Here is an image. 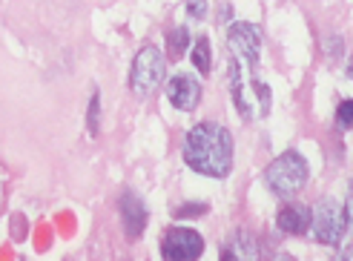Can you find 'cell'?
Returning a JSON list of instances; mask_svg holds the SVG:
<instances>
[{
	"label": "cell",
	"instance_id": "cell-1",
	"mask_svg": "<svg viewBox=\"0 0 353 261\" xmlns=\"http://www.w3.org/2000/svg\"><path fill=\"white\" fill-rule=\"evenodd\" d=\"M184 161L210 178H224L233 169V135L216 121H201L187 132Z\"/></svg>",
	"mask_w": 353,
	"mask_h": 261
},
{
	"label": "cell",
	"instance_id": "cell-2",
	"mask_svg": "<svg viewBox=\"0 0 353 261\" xmlns=\"http://www.w3.org/2000/svg\"><path fill=\"white\" fill-rule=\"evenodd\" d=\"M227 75H230V92L236 101V109L244 121H261L268 118L270 103H273V92L268 83H261L253 75L241 72V61H230L227 63Z\"/></svg>",
	"mask_w": 353,
	"mask_h": 261
},
{
	"label": "cell",
	"instance_id": "cell-3",
	"mask_svg": "<svg viewBox=\"0 0 353 261\" xmlns=\"http://www.w3.org/2000/svg\"><path fill=\"white\" fill-rule=\"evenodd\" d=\"M307 181V161L299 152H281L276 161H270V167L264 169V184H268L276 196L288 198L293 193L305 187Z\"/></svg>",
	"mask_w": 353,
	"mask_h": 261
},
{
	"label": "cell",
	"instance_id": "cell-4",
	"mask_svg": "<svg viewBox=\"0 0 353 261\" xmlns=\"http://www.w3.org/2000/svg\"><path fill=\"white\" fill-rule=\"evenodd\" d=\"M310 233L319 244H339L347 233V210L336 198H322L316 210H310Z\"/></svg>",
	"mask_w": 353,
	"mask_h": 261
},
{
	"label": "cell",
	"instance_id": "cell-5",
	"mask_svg": "<svg viewBox=\"0 0 353 261\" xmlns=\"http://www.w3.org/2000/svg\"><path fill=\"white\" fill-rule=\"evenodd\" d=\"M167 75V61L161 55V49L155 46H144L135 55L132 69H130V86L138 98H150L158 86H161Z\"/></svg>",
	"mask_w": 353,
	"mask_h": 261
},
{
	"label": "cell",
	"instance_id": "cell-6",
	"mask_svg": "<svg viewBox=\"0 0 353 261\" xmlns=\"http://www.w3.org/2000/svg\"><path fill=\"white\" fill-rule=\"evenodd\" d=\"M261 43H264V38H261V29L256 23H233L230 32H227V46H230L233 58L244 61L250 69L259 63Z\"/></svg>",
	"mask_w": 353,
	"mask_h": 261
},
{
	"label": "cell",
	"instance_id": "cell-7",
	"mask_svg": "<svg viewBox=\"0 0 353 261\" xmlns=\"http://www.w3.org/2000/svg\"><path fill=\"white\" fill-rule=\"evenodd\" d=\"M164 258L170 261H190V258H199L204 253V238L196 230H187V227H175L164 236V244H161Z\"/></svg>",
	"mask_w": 353,
	"mask_h": 261
},
{
	"label": "cell",
	"instance_id": "cell-8",
	"mask_svg": "<svg viewBox=\"0 0 353 261\" xmlns=\"http://www.w3.org/2000/svg\"><path fill=\"white\" fill-rule=\"evenodd\" d=\"M167 98L172 101V107H179L184 112H192L199 107V101H201V83L192 78V75H172L170 83H167Z\"/></svg>",
	"mask_w": 353,
	"mask_h": 261
},
{
	"label": "cell",
	"instance_id": "cell-9",
	"mask_svg": "<svg viewBox=\"0 0 353 261\" xmlns=\"http://www.w3.org/2000/svg\"><path fill=\"white\" fill-rule=\"evenodd\" d=\"M121 221H123V233L130 238H138L147 227V207L141 201L138 193H123L121 196Z\"/></svg>",
	"mask_w": 353,
	"mask_h": 261
},
{
	"label": "cell",
	"instance_id": "cell-10",
	"mask_svg": "<svg viewBox=\"0 0 353 261\" xmlns=\"http://www.w3.org/2000/svg\"><path fill=\"white\" fill-rule=\"evenodd\" d=\"M276 224H279V230L288 233V236H305L310 230V210L299 201L285 204L276 216Z\"/></svg>",
	"mask_w": 353,
	"mask_h": 261
},
{
	"label": "cell",
	"instance_id": "cell-11",
	"mask_svg": "<svg viewBox=\"0 0 353 261\" xmlns=\"http://www.w3.org/2000/svg\"><path fill=\"white\" fill-rule=\"evenodd\" d=\"M259 255V244L250 233H236L230 238V244L221 247V258H256Z\"/></svg>",
	"mask_w": 353,
	"mask_h": 261
},
{
	"label": "cell",
	"instance_id": "cell-12",
	"mask_svg": "<svg viewBox=\"0 0 353 261\" xmlns=\"http://www.w3.org/2000/svg\"><path fill=\"white\" fill-rule=\"evenodd\" d=\"M192 66H196L201 75H207L210 69H213V55H210V41L207 38H199L196 46H192Z\"/></svg>",
	"mask_w": 353,
	"mask_h": 261
},
{
	"label": "cell",
	"instance_id": "cell-13",
	"mask_svg": "<svg viewBox=\"0 0 353 261\" xmlns=\"http://www.w3.org/2000/svg\"><path fill=\"white\" fill-rule=\"evenodd\" d=\"M167 43H170V55H172V58H181L184 52H187V43H190V32H187L184 26L172 29L170 38H167Z\"/></svg>",
	"mask_w": 353,
	"mask_h": 261
},
{
	"label": "cell",
	"instance_id": "cell-14",
	"mask_svg": "<svg viewBox=\"0 0 353 261\" xmlns=\"http://www.w3.org/2000/svg\"><path fill=\"white\" fill-rule=\"evenodd\" d=\"M98 121H101V95L92 92L90 112H86V127H90V135H98Z\"/></svg>",
	"mask_w": 353,
	"mask_h": 261
},
{
	"label": "cell",
	"instance_id": "cell-15",
	"mask_svg": "<svg viewBox=\"0 0 353 261\" xmlns=\"http://www.w3.org/2000/svg\"><path fill=\"white\" fill-rule=\"evenodd\" d=\"M336 124L342 129H353V98H345L336 109Z\"/></svg>",
	"mask_w": 353,
	"mask_h": 261
},
{
	"label": "cell",
	"instance_id": "cell-16",
	"mask_svg": "<svg viewBox=\"0 0 353 261\" xmlns=\"http://www.w3.org/2000/svg\"><path fill=\"white\" fill-rule=\"evenodd\" d=\"M210 210L207 204H181L179 210H175V218H199Z\"/></svg>",
	"mask_w": 353,
	"mask_h": 261
},
{
	"label": "cell",
	"instance_id": "cell-17",
	"mask_svg": "<svg viewBox=\"0 0 353 261\" xmlns=\"http://www.w3.org/2000/svg\"><path fill=\"white\" fill-rule=\"evenodd\" d=\"M187 14L192 21H204L207 17V0H187Z\"/></svg>",
	"mask_w": 353,
	"mask_h": 261
},
{
	"label": "cell",
	"instance_id": "cell-18",
	"mask_svg": "<svg viewBox=\"0 0 353 261\" xmlns=\"http://www.w3.org/2000/svg\"><path fill=\"white\" fill-rule=\"evenodd\" d=\"M233 17V6L230 3H221V9H219V21L224 23V21H230Z\"/></svg>",
	"mask_w": 353,
	"mask_h": 261
},
{
	"label": "cell",
	"instance_id": "cell-19",
	"mask_svg": "<svg viewBox=\"0 0 353 261\" xmlns=\"http://www.w3.org/2000/svg\"><path fill=\"white\" fill-rule=\"evenodd\" d=\"M347 216L353 218V181H350V193H347Z\"/></svg>",
	"mask_w": 353,
	"mask_h": 261
},
{
	"label": "cell",
	"instance_id": "cell-20",
	"mask_svg": "<svg viewBox=\"0 0 353 261\" xmlns=\"http://www.w3.org/2000/svg\"><path fill=\"white\" fill-rule=\"evenodd\" d=\"M342 255H345V258H353V250H345Z\"/></svg>",
	"mask_w": 353,
	"mask_h": 261
},
{
	"label": "cell",
	"instance_id": "cell-21",
	"mask_svg": "<svg viewBox=\"0 0 353 261\" xmlns=\"http://www.w3.org/2000/svg\"><path fill=\"white\" fill-rule=\"evenodd\" d=\"M347 75H350V78H353V61H350V66H347Z\"/></svg>",
	"mask_w": 353,
	"mask_h": 261
}]
</instances>
